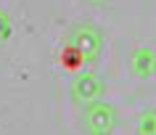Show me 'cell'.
Instances as JSON below:
<instances>
[{"label":"cell","instance_id":"cell-1","mask_svg":"<svg viewBox=\"0 0 156 135\" xmlns=\"http://www.w3.org/2000/svg\"><path fill=\"white\" fill-rule=\"evenodd\" d=\"M66 45H72L85 61H98L101 51H103V32L90 21H80L69 29Z\"/></svg>","mask_w":156,"mask_h":135},{"label":"cell","instance_id":"cell-2","mask_svg":"<svg viewBox=\"0 0 156 135\" xmlns=\"http://www.w3.org/2000/svg\"><path fill=\"white\" fill-rule=\"evenodd\" d=\"M103 90H106V85H103V80H101L95 72H85V74H77L72 80V85H69V93H72V98L80 106H93V103H98L101 98H103Z\"/></svg>","mask_w":156,"mask_h":135},{"label":"cell","instance_id":"cell-3","mask_svg":"<svg viewBox=\"0 0 156 135\" xmlns=\"http://www.w3.org/2000/svg\"><path fill=\"white\" fill-rule=\"evenodd\" d=\"M116 127V109L106 101H98L85 109V130L90 135H111Z\"/></svg>","mask_w":156,"mask_h":135},{"label":"cell","instance_id":"cell-4","mask_svg":"<svg viewBox=\"0 0 156 135\" xmlns=\"http://www.w3.org/2000/svg\"><path fill=\"white\" fill-rule=\"evenodd\" d=\"M130 72L132 77H138V80H151L156 74V51L154 48H148V45H135L130 51Z\"/></svg>","mask_w":156,"mask_h":135},{"label":"cell","instance_id":"cell-5","mask_svg":"<svg viewBox=\"0 0 156 135\" xmlns=\"http://www.w3.org/2000/svg\"><path fill=\"white\" fill-rule=\"evenodd\" d=\"M135 135H156V111L146 109L135 117Z\"/></svg>","mask_w":156,"mask_h":135},{"label":"cell","instance_id":"cell-6","mask_svg":"<svg viewBox=\"0 0 156 135\" xmlns=\"http://www.w3.org/2000/svg\"><path fill=\"white\" fill-rule=\"evenodd\" d=\"M58 61H61V66L69 69V72H80V66L85 64V59L74 51L72 45H64V48H61V59H58Z\"/></svg>","mask_w":156,"mask_h":135},{"label":"cell","instance_id":"cell-7","mask_svg":"<svg viewBox=\"0 0 156 135\" xmlns=\"http://www.w3.org/2000/svg\"><path fill=\"white\" fill-rule=\"evenodd\" d=\"M11 34H13V21H11L8 11L0 8V42H8Z\"/></svg>","mask_w":156,"mask_h":135},{"label":"cell","instance_id":"cell-8","mask_svg":"<svg viewBox=\"0 0 156 135\" xmlns=\"http://www.w3.org/2000/svg\"><path fill=\"white\" fill-rule=\"evenodd\" d=\"M87 3H90V5H106L108 0H87Z\"/></svg>","mask_w":156,"mask_h":135}]
</instances>
